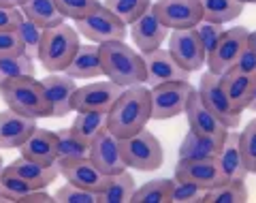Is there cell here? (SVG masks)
<instances>
[{
  "label": "cell",
  "instance_id": "obj_32",
  "mask_svg": "<svg viewBox=\"0 0 256 203\" xmlns=\"http://www.w3.org/2000/svg\"><path fill=\"white\" fill-rule=\"evenodd\" d=\"M22 75H34V58L32 56H28L26 52L0 56V86Z\"/></svg>",
  "mask_w": 256,
  "mask_h": 203
},
{
  "label": "cell",
  "instance_id": "obj_9",
  "mask_svg": "<svg viewBox=\"0 0 256 203\" xmlns=\"http://www.w3.org/2000/svg\"><path fill=\"white\" fill-rule=\"evenodd\" d=\"M248 35L250 30L244 26H235L222 32V37L218 41V45L214 47V52L207 56V71L222 75L228 69L235 67V62L239 58V54L244 52V47L248 45Z\"/></svg>",
  "mask_w": 256,
  "mask_h": 203
},
{
  "label": "cell",
  "instance_id": "obj_6",
  "mask_svg": "<svg viewBox=\"0 0 256 203\" xmlns=\"http://www.w3.org/2000/svg\"><path fill=\"white\" fill-rule=\"evenodd\" d=\"M194 92V86L186 81H169L150 88V103H152V118L154 120H171L178 118L186 109L190 94Z\"/></svg>",
  "mask_w": 256,
  "mask_h": 203
},
{
  "label": "cell",
  "instance_id": "obj_29",
  "mask_svg": "<svg viewBox=\"0 0 256 203\" xmlns=\"http://www.w3.org/2000/svg\"><path fill=\"white\" fill-rule=\"evenodd\" d=\"M73 133L77 137H82V139L90 145L96 137L107 133V113H98V111H77V116L73 120Z\"/></svg>",
  "mask_w": 256,
  "mask_h": 203
},
{
  "label": "cell",
  "instance_id": "obj_46",
  "mask_svg": "<svg viewBox=\"0 0 256 203\" xmlns=\"http://www.w3.org/2000/svg\"><path fill=\"white\" fill-rule=\"evenodd\" d=\"M54 201V197L50 192H45V188H34L32 192H28L20 203H50Z\"/></svg>",
  "mask_w": 256,
  "mask_h": 203
},
{
  "label": "cell",
  "instance_id": "obj_44",
  "mask_svg": "<svg viewBox=\"0 0 256 203\" xmlns=\"http://www.w3.org/2000/svg\"><path fill=\"white\" fill-rule=\"evenodd\" d=\"M22 18L20 7H0V30H18Z\"/></svg>",
  "mask_w": 256,
  "mask_h": 203
},
{
  "label": "cell",
  "instance_id": "obj_35",
  "mask_svg": "<svg viewBox=\"0 0 256 203\" xmlns=\"http://www.w3.org/2000/svg\"><path fill=\"white\" fill-rule=\"evenodd\" d=\"M154 0H102V5L122 20L126 26H130L132 22H137L143 13H146Z\"/></svg>",
  "mask_w": 256,
  "mask_h": 203
},
{
  "label": "cell",
  "instance_id": "obj_52",
  "mask_svg": "<svg viewBox=\"0 0 256 203\" xmlns=\"http://www.w3.org/2000/svg\"><path fill=\"white\" fill-rule=\"evenodd\" d=\"M246 3H252V5H256V0H246Z\"/></svg>",
  "mask_w": 256,
  "mask_h": 203
},
{
  "label": "cell",
  "instance_id": "obj_19",
  "mask_svg": "<svg viewBox=\"0 0 256 203\" xmlns=\"http://www.w3.org/2000/svg\"><path fill=\"white\" fill-rule=\"evenodd\" d=\"M45 88L47 101L52 105V118H64L73 111V96L77 90V84L66 73H50L45 79H41Z\"/></svg>",
  "mask_w": 256,
  "mask_h": 203
},
{
  "label": "cell",
  "instance_id": "obj_33",
  "mask_svg": "<svg viewBox=\"0 0 256 203\" xmlns=\"http://www.w3.org/2000/svg\"><path fill=\"white\" fill-rule=\"evenodd\" d=\"M248 186L246 180H226L205 192V203H246Z\"/></svg>",
  "mask_w": 256,
  "mask_h": 203
},
{
  "label": "cell",
  "instance_id": "obj_23",
  "mask_svg": "<svg viewBox=\"0 0 256 203\" xmlns=\"http://www.w3.org/2000/svg\"><path fill=\"white\" fill-rule=\"evenodd\" d=\"M218 162L228 180H246V177L250 175V171H248V167H246V160H244L242 141H239L237 131L226 133V139H224L220 154H218Z\"/></svg>",
  "mask_w": 256,
  "mask_h": 203
},
{
  "label": "cell",
  "instance_id": "obj_39",
  "mask_svg": "<svg viewBox=\"0 0 256 203\" xmlns=\"http://www.w3.org/2000/svg\"><path fill=\"white\" fill-rule=\"evenodd\" d=\"M54 201L56 203H98V192L79 188V186L66 182L56 190Z\"/></svg>",
  "mask_w": 256,
  "mask_h": 203
},
{
  "label": "cell",
  "instance_id": "obj_51",
  "mask_svg": "<svg viewBox=\"0 0 256 203\" xmlns=\"http://www.w3.org/2000/svg\"><path fill=\"white\" fill-rule=\"evenodd\" d=\"M2 167H4V165H2V156H0V171H2Z\"/></svg>",
  "mask_w": 256,
  "mask_h": 203
},
{
  "label": "cell",
  "instance_id": "obj_16",
  "mask_svg": "<svg viewBox=\"0 0 256 203\" xmlns=\"http://www.w3.org/2000/svg\"><path fill=\"white\" fill-rule=\"evenodd\" d=\"M184 113H186V118H188L190 131H194L198 135H205V137H212V139L224 141V137H226L228 128L224 126L222 122L216 118V113L201 101V96H198L196 88H194V92L190 94V99L186 103V109H184Z\"/></svg>",
  "mask_w": 256,
  "mask_h": 203
},
{
  "label": "cell",
  "instance_id": "obj_48",
  "mask_svg": "<svg viewBox=\"0 0 256 203\" xmlns=\"http://www.w3.org/2000/svg\"><path fill=\"white\" fill-rule=\"evenodd\" d=\"M248 47H250V50L256 54V30L248 35Z\"/></svg>",
  "mask_w": 256,
  "mask_h": 203
},
{
  "label": "cell",
  "instance_id": "obj_8",
  "mask_svg": "<svg viewBox=\"0 0 256 203\" xmlns=\"http://www.w3.org/2000/svg\"><path fill=\"white\" fill-rule=\"evenodd\" d=\"M198 96H201V101L210 107L216 118L226 128H237L239 122H242V113H239L233 103L228 101L226 92H224L222 88V81H220V75H216V73H210L205 71L201 75V81H198V88H196Z\"/></svg>",
  "mask_w": 256,
  "mask_h": 203
},
{
  "label": "cell",
  "instance_id": "obj_11",
  "mask_svg": "<svg viewBox=\"0 0 256 203\" xmlns=\"http://www.w3.org/2000/svg\"><path fill=\"white\" fill-rule=\"evenodd\" d=\"M146 62V86L154 88L160 84H169V81H186L190 79V73L173 58L169 50H152L143 54Z\"/></svg>",
  "mask_w": 256,
  "mask_h": 203
},
{
  "label": "cell",
  "instance_id": "obj_30",
  "mask_svg": "<svg viewBox=\"0 0 256 203\" xmlns=\"http://www.w3.org/2000/svg\"><path fill=\"white\" fill-rule=\"evenodd\" d=\"M173 177L150 180L139 188H134L130 203H171L173 197Z\"/></svg>",
  "mask_w": 256,
  "mask_h": 203
},
{
  "label": "cell",
  "instance_id": "obj_24",
  "mask_svg": "<svg viewBox=\"0 0 256 203\" xmlns=\"http://www.w3.org/2000/svg\"><path fill=\"white\" fill-rule=\"evenodd\" d=\"M68 77L73 79H94L102 75V64H100V50L96 43L79 45L75 52L73 60L68 62V67L64 69Z\"/></svg>",
  "mask_w": 256,
  "mask_h": 203
},
{
  "label": "cell",
  "instance_id": "obj_49",
  "mask_svg": "<svg viewBox=\"0 0 256 203\" xmlns=\"http://www.w3.org/2000/svg\"><path fill=\"white\" fill-rule=\"evenodd\" d=\"M248 109H252V111H256V90H254V96H252V101H250V105H248Z\"/></svg>",
  "mask_w": 256,
  "mask_h": 203
},
{
  "label": "cell",
  "instance_id": "obj_36",
  "mask_svg": "<svg viewBox=\"0 0 256 203\" xmlns=\"http://www.w3.org/2000/svg\"><path fill=\"white\" fill-rule=\"evenodd\" d=\"M32 190H34L32 184H28L24 177L11 171L9 167H2V171H0V194H4L9 203H20Z\"/></svg>",
  "mask_w": 256,
  "mask_h": 203
},
{
  "label": "cell",
  "instance_id": "obj_41",
  "mask_svg": "<svg viewBox=\"0 0 256 203\" xmlns=\"http://www.w3.org/2000/svg\"><path fill=\"white\" fill-rule=\"evenodd\" d=\"M239 141H242V152L248 171L256 173V118L244 126V131L239 133Z\"/></svg>",
  "mask_w": 256,
  "mask_h": 203
},
{
  "label": "cell",
  "instance_id": "obj_14",
  "mask_svg": "<svg viewBox=\"0 0 256 203\" xmlns=\"http://www.w3.org/2000/svg\"><path fill=\"white\" fill-rule=\"evenodd\" d=\"M169 52L173 54V58L178 60L188 73L201 71L203 64L207 60V56L203 52L201 43L194 28H186V30H171L169 32Z\"/></svg>",
  "mask_w": 256,
  "mask_h": 203
},
{
  "label": "cell",
  "instance_id": "obj_22",
  "mask_svg": "<svg viewBox=\"0 0 256 203\" xmlns=\"http://www.w3.org/2000/svg\"><path fill=\"white\" fill-rule=\"evenodd\" d=\"M220 81L228 101L233 103V107L239 113H244L256 90V75H248V73H242L237 69H228L226 73L220 75Z\"/></svg>",
  "mask_w": 256,
  "mask_h": 203
},
{
  "label": "cell",
  "instance_id": "obj_25",
  "mask_svg": "<svg viewBox=\"0 0 256 203\" xmlns=\"http://www.w3.org/2000/svg\"><path fill=\"white\" fill-rule=\"evenodd\" d=\"M11 171H15L20 177H24L28 184H32L34 188H47L52 186L60 175V167L58 165H52V167H43V165H36L28 158L20 156L18 160H13L9 165Z\"/></svg>",
  "mask_w": 256,
  "mask_h": 203
},
{
  "label": "cell",
  "instance_id": "obj_21",
  "mask_svg": "<svg viewBox=\"0 0 256 203\" xmlns=\"http://www.w3.org/2000/svg\"><path fill=\"white\" fill-rule=\"evenodd\" d=\"M36 128V120L22 116V113L6 109L0 111V150L20 148Z\"/></svg>",
  "mask_w": 256,
  "mask_h": 203
},
{
  "label": "cell",
  "instance_id": "obj_3",
  "mask_svg": "<svg viewBox=\"0 0 256 203\" xmlns=\"http://www.w3.org/2000/svg\"><path fill=\"white\" fill-rule=\"evenodd\" d=\"M0 94H2L4 105L9 109L22 113L28 118H52V105L47 101L45 88L34 75H22L9 79L0 86Z\"/></svg>",
  "mask_w": 256,
  "mask_h": 203
},
{
  "label": "cell",
  "instance_id": "obj_2",
  "mask_svg": "<svg viewBox=\"0 0 256 203\" xmlns=\"http://www.w3.org/2000/svg\"><path fill=\"white\" fill-rule=\"evenodd\" d=\"M102 75L120 88H130L146 84V62L139 50H132L126 41H109L100 43Z\"/></svg>",
  "mask_w": 256,
  "mask_h": 203
},
{
  "label": "cell",
  "instance_id": "obj_12",
  "mask_svg": "<svg viewBox=\"0 0 256 203\" xmlns=\"http://www.w3.org/2000/svg\"><path fill=\"white\" fill-rule=\"evenodd\" d=\"M122 90L124 88H120L111 79H107V81H92V84H86V86H77L75 96H73V111L107 113Z\"/></svg>",
  "mask_w": 256,
  "mask_h": 203
},
{
  "label": "cell",
  "instance_id": "obj_50",
  "mask_svg": "<svg viewBox=\"0 0 256 203\" xmlns=\"http://www.w3.org/2000/svg\"><path fill=\"white\" fill-rule=\"evenodd\" d=\"M0 203H9V201H6V197H4V194H0Z\"/></svg>",
  "mask_w": 256,
  "mask_h": 203
},
{
  "label": "cell",
  "instance_id": "obj_53",
  "mask_svg": "<svg viewBox=\"0 0 256 203\" xmlns=\"http://www.w3.org/2000/svg\"><path fill=\"white\" fill-rule=\"evenodd\" d=\"M244 3H246V0H244Z\"/></svg>",
  "mask_w": 256,
  "mask_h": 203
},
{
  "label": "cell",
  "instance_id": "obj_5",
  "mask_svg": "<svg viewBox=\"0 0 256 203\" xmlns=\"http://www.w3.org/2000/svg\"><path fill=\"white\" fill-rule=\"evenodd\" d=\"M120 148H122V156L128 169H137V171H156L164 162V150L158 137L141 128L139 133L130 137L120 139Z\"/></svg>",
  "mask_w": 256,
  "mask_h": 203
},
{
  "label": "cell",
  "instance_id": "obj_31",
  "mask_svg": "<svg viewBox=\"0 0 256 203\" xmlns=\"http://www.w3.org/2000/svg\"><path fill=\"white\" fill-rule=\"evenodd\" d=\"M203 7V20L226 24L237 20L244 13L246 3L244 0H201Z\"/></svg>",
  "mask_w": 256,
  "mask_h": 203
},
{
  "label": "cell",
  "instance_id": "obj_27",
  "mask_svg": "<svg viewBox=\"0 0 256 203\" xmlns=\"http://www.w3.org/2000/svg\"><path fill=\"white\" fill-rule=\"evenodd\" d=\"M20 9L24 13V18L32 20L43 30L58 26V24H62L66 20L62 15V11L58 9V3H56V0H26Z\"/></svg>",
  "mask_w": 256,
  "mask_h": 203
},
{
  "label": "cell",
  "instance_id": "obj_47",
  "mask_svg": "<svg viewBox=\"0 0 256 203\" xmlns=\"http://www.w3.org/2000/svg\"><path fill=\"white\" fill-rule=\"evenodd\" d=\"M26 0H0V7H22Z\"/></svg>",
  "mask_w": 256,
  "mask_h": 203
},
{
  "label": "cell",
  "instance_id": "obj_4",
  "mask_svg": "<svg viewBox=\"0 0 256 203\" xmlns=\"http://www.w3.org/2000/svg\"><path fill=\"white\" fill-rule=\"evenodd\" d=\"M79 45L82 43H79L77 28L68 26L66 22H62L58 26L43 30V39H41V45H38L36 58L43 64L45 71L60 73L68 67L70 60H73Z\"/></svg>",
  "mask_w": 256,
  "mask_h": 203
},
{
  "label": "cell",
  "instance_id": "obj_28",
  "mask_svg": "<svg viewBox=\"0 0 256 203\" xmlns=\"http://www.w3.org/2000/svg\"><path fill=\"white\" fill-rule=\"evenodd\" d=\"M134 177L132 173H128V169L122 173L109 175L107 186L98 192V203H130L134 194Z\"/></svg>",
  "mask_w": 256,
  "mask_h": 203
},
{
  "label": "cell",
  "instance_id": "obj_37",
  "mask_svg": "<svg viewBox=\"0 0 256 203\" xmlns=\"http://www.w3.org/2000/svg\"><path fill=\"white\" fill-rule=\"evenodd\" d=\"M194 32L198 37V43H201L205 56H210L214 52V47L218 45V41L224 32V24H218V22H207V20H201L194 26Z\"/></svg>",
  "mask_w": 256,
  "mask_h": 203
},
{
  "label": "cell",
  "instance_id": "obj_18",
  "mask_svg": "<svg viewBox=\"0 0 256 203\" xmlns=\"http://www.w3.org/2000/svg\"><path fill=\"white\" fill-rule=\"evenodd\" d=\"M88 158L107 175L122 173L128 169L126 162H124V156H122V148H120V139L111 135L109 131L98 135L90 143V154H88Z\"/></svg>",
  "mask_w": 256,
  "mask_h": 203
},
{
  "label": "cell",
  "instance_id": "obj_7",
  "mask_svg": "<svg viewBox=\"0 0 256 203\" xmlns=\"http://www.w3.org/2000/svg\"><path fill=\"white\" fill-rule=\"evenodd\" d=\"M75 28L79 37H86L96 45L126 39V24L120 18H116L105 5H100L96 11H92L82 20H75Z\"/></svg>",
  "mask_w": 256,
  "mask_h": 203
},
{
  "label": "cell",
  "instance_id": "obj_45",
  "mask_svg": "<svg viewBox=\"0 0 256 203\" xmlns=\"http://www.w3.org/2000/svg\"><path fill=\"white\" fill-rule=\"evenodd\" d=\"M233 69L242 71V73H248V75H256V54L248 45L244 47V52L239 54V58H237Z\"/></svg>",
  "mask_w": 256,
  "mask_h": 203
},
{
  "label": "cell",
  "instance_id": "obj_15",
  "mask_svg": "<svg viewBox=\"0 0 256 203\" xmlns=\"http://www.w3.org/2000/svg\"><path fill=\"white\" fill-rule=\"evenodd\" d=\"M60 175L66 177V182L79 186V188L100 192L109 182V175L102 173L90 158H70V160H58Z\"/></svg>",
  "mask_w": 256,
  "mask_h": 203
},
{
  "label": "cell",
  "instance_id": "obj_38",
  "mask_svg": "<svg viewBox=\"0 0 256 203\" xmlns=\"http://www.w3.org/2000/svg\"><path fill=\"white\" fill-rule=\"evenodd\" d=\"M18 35L22 37L24 52L34 58V56L38 54V45H41V39H43V28L36 26V24L32 20H28V18H22L20 26H18Z\"/></svg>",
  "mask_w": 256,
  "mask_h": 203
},
{
  "label": "cell",
  "instance_id": "obj_43",
  "mask_svg": "<svg viewBox=\"0 0 256 203\" xmlns=\"http://www.w3.org/2000/svg\"><path fill=\"white\" fill-rule=\"evenodd\" d=\"M22 52H24V43L18 30H0V56H11Z\"/></svg>",
  "mask_w": 256,
  "mask_h": 203
},
{
  "label": "cell",
  "instance_id": "obj_42",
  "mask_svg": "<svg viewBox=\"0 0 256 203\" xmlns=\"http://www.w3.org/2000/svg\"><path fill=\"white\" fill-rule=\"evenodd\" d=\"M56 3L66 20H82L102 5L100 0H56Z\"/></svg>",
  "mask_w": 256,
  "mask_h": 203
},
{
  "label": "cell",
  "instance_id": "obj_13",
  "mask_svg": "<svg viewBox=\"0 0 256 203\" xmlns=\"http://www.w3.org/2000/svg\"><path fill=\"white\" fill-rule=\"evenodd\" d=\"M178 180H186L192 182L201 188L210 190L220 186L222 182H226L228 177L222 171L218 156L214 158H196V160H178V167H175V175Z\"/></svg>",
  "mask_w": 256,
  "mask_h": 203
},
{
  "label": "cell",
  "instance_id": "obj_17",
  "mask_svg": "<svg viewBox=\"0 0 256 203\" xmlns=\"http://www.w3.org/2000/svg\"><path fill=\"white\" fill-rule=\"evenodd\" d=\"M169 32L171 30L166 28L162 22H160V18L154 13L152 7L141 15L137 22L130 24V39H132L134 47H137L141 54L162 47L166 37H169Z\"/></svg>",
  "mask_w": 256,
  "mask_h": 203
},
{
  "label": "cell",
  "instance_id": "obj_40",
  "mask_svg": "<svg viewBox=\"0 0 256 203\" xmlns=\"http://www.w3.org/2000/svg\"><path fill=\"white\" fill-rule=\"evenodd\" d=\"M173 197L171 203H205V188L201 186L186 182V180H178L173 177Z\"/></svg>",
  "mask_w": 256,
  "mask_h": 203
},
{
  "label": "cell",
  "instance_id": "obj_1",
  "mask_svg": "<svg viewBox=\"0 0 256 203\" xmlns=\"http://www.w3.org/2000/svg\"><path fill=\"white\" fill-rule=\"evenodd\" d=\"M150 120H152L150 88H143V84L124 88L116 99V103L111 105V109L107 111V128L118 139L139 133L141 128H146Z\"/></svg>",
  "mask_w": 256,
  "mask_h": 203
},
{
  "label": "cell",
  "instance_id": "obj_34",
  "mask_svg": "<svg viewBox=\"0 0 256 203\" xmlns=\"http://www.w3.org/2000/svg\"><path fill=\"white\" fill-rule=\"evenodd\" d=\"M56 139H58V160L86 158L90 154V145L82 137H77L70 126L62 128V131H56Z\"/></svg>",
  "mask_w": 256,
  "mask_h": 203
},
{
  "label": "cell",
  "instance_id": "obj_10",
  "mask_svg": "<svg viewBox=\"0 0 256 203\" xmlns=\"http://www.w3.org/2000/svg\"><path fill=\"white\" fill-rule=\"evenodd\" d=\"M152 9L169 30L194 28L203 20L201 0H156Z\"/></svg>",
  "mask_w": 256,
  "mask_h": 203
},
{
  "label": "cell",
  "instance_id": "obj_20",
  "mask_svg": "<svg viewBox=\"0 0 256 203\" xmlns=\"http://www.w3.org/2000/svg\"><path fill=\"white\" fill-rule=\"evenodd\" d=\"M20 152L24 158L36 162V165L43 167L58 165V139H56V133L36 126L28 139L20 145Z\"/></svg>",
  "mask_w": 256,
  "mask_h": 203
},
{
  "label": "cell",
  "instance_id": "obj_26",
  "mask_svg": "<svg viewBox=\"0 0 256 203\" xmlns=\"http://www.w3.org/2000/svg\"><path fill=\"white\" fill-rule=\"evenodd\" d=\"M226 139V137H224ZM224 141L218 139H212V137H205V135H198L194 131H190L184 135V139L180 143V158L182 160H196V158H214L220 154Z\"/></svg>",
  "mask_w": 256,
  "mask_h": 203
}]
</instances>
